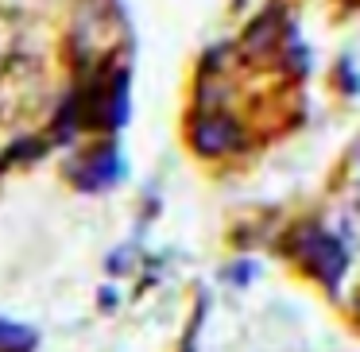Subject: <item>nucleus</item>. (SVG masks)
<instances>
[{
	"label": "nucleus",
	"mask_w": 360,
	"mask_h": 352,
	"mask_svg": "<svg viewBox=\"0 0 360 352\" xmlns=\"http://www.w3.org/2000/svg\"><path fill=\"white\" fill-rule=\"evenodd\" d=\"M47 105H51V74L43 51L0 66V128L35 124L47 112Z\"/></svg>",
	"instance_id": "1"
},
{
	"label": "nucleus",
	"mask_w": 360,
	"mask_h": 352,
	"mask_svg": "<svg viewBox=\"0 0 360 352\" xmlns=\"http://www.w3.org/2000/svg\"><path fill=\"white\" fill-rule=\"evenodd\" d=\"M39 51V24L24 8H0V66Z\"/></svg>",
	"instance_id": "2"
},
{
	"label": "nucleus",
	"mask_w": 360,
	"mask_h": 352,
	"mask_svg": "<svg viewBox=\"0 0 360 352\" xmlns=\"http://www.w3.org/2000/svg\"><path fill=\"white\" fill-rule=\"evenodd\" d=\"M295 252H298L302 259H310L314 275H318V279L326 282V287H337V275L345 271V252L337 248L333 236L310 233V236H306V244H298Z\"/></svg>",
	"instance_id": "3"
},
{
	"label": "nucleus",
	"mask_w": 360,
	"mask_h": 352,
	"mask_svg": "<svg viewBox=\"0 0 360 352\" xmlns=\"http://www.w3.org/2000/svg\"><path fill=\"white\" fill-rule=\"evenodd\" d=\"M229 143H233V124L229 120H202L194 132V148L202 151V155H217V151H225Z\"/></svg>",
	"instance_id": "4"
},
{
	"label": "nucleus",
	"mask_w": 360,
	"mask_h": 352,
	"mask_svg": "<svg viewBox=\"0 0 360 352\" xmlns=\"http://www.w3.org/2000/svg\"><path fill=\"white\" fill-rule=\"evenodd\" d=\"M349 205H352V209H360V182L352 186V194H349Z\"/></svg>",
	"instance_id": "5"
},
{
	"label": "nucleus",
	"mask_w": 360,
	"mask_h": 352,
	"mask_svg": "<svg viewBox=\"0 0 360 352\" xmlns=\"http://www.w3.org/2000/svg\"><path fill=\"white\" fill-rule=\"evenodd\" d=\"M352 313H356V321H360V287H356V294H352Z\"/></svg>",
	"instance_id": "6"
}]
</instances>
